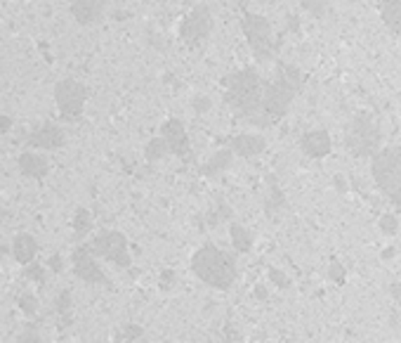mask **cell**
Returning <instances> with one entry per match:
<instances>
[{
    "label": "cell",
    "instance_id": "cell-25",
    "mask_svg": "<svg viewBox=\"0 0 401 343\" xmlns=\"http://www.w3.org/2000/svg\"><path fill=\"white\" fill-rule=\"evenodd\" d=\"M380 230H383L385 234H397V230H399L397 216H392V213H385V216L380 218Z\"/></svg>",
    "mask_w": 401,
    "mask_h": 343
},
{
    "label": "cell",
    "instance_id": "cell-12",
    "mask_svg": "<svg viewBox=\"0 0 401 343\" xmlns=\"http://www.w3.org/2000/svg\"><path fill=\"white\" fill-rule=\"evenodd\" d=\"M161 133H163V138L168 140L170 152L178 154V157H187L189 154V136H187L185 124H182V121H178V119L166 121V124L161 126Z\"/></svg>",
    "mask_w": 401,
    "mask_h": 343
},
{
    "label": "cell",
    "instance_id": "cell-4",
    "mask_svg": "<svg viewBox=\"0 0 401 343\" xmlns=\"http://www.w3.org/2000/svg\"><path fill=\"white\" fill-rule=\"evenodd\" d=\"M373 180L392 204L401 206V145L385 147L371 157Z\"/></svg>",
    "mask_w": 401,
    "mask_h": 343
},
{
    "label": "cell",
    "instance_id": "cell-18",
    "mask_svg": "<svg viewBox=\"0 0 401 343\" xmlns=\"http://www.w3.org/2000/svg\"><path fill=\"white\" fill-rule=\"evenodd\" d=\"M232 157H234V150H232V147H229V150L215 152L213 157L206 161V166H203V176L213 178V176H217V173L227 171V166L232 164Z\"/></svg>",
    "mask_w": 401,
    "mask_h": 343
},
{
    "label": "cell",
    "instance_id": "cell-11",
    "mask_svg": "<svg viewBox=\"0 0 401 343\" xmlns=\"http://www.w3.org/2000/svg\"><path fill=\"white\" fill-rule=\"evenodd\" d=\"M29 145L33 150H57V147L64 145V131L62 126L52 124V121H47L40 128L29 136Z\"/></svg>",
    "mask_w": 401,
    "mask_h": 343
},
{
    "label": "cell",
    "instance_id": "cell-34",
    "mask_svg": "<svg viewBox=\"0 0 401 343\" xmlns=\"http://www.w3.org/2000/svg\"><path fill=\"white\" fill-rule=\"evenodd\" d=\"M255 296H257V299H260V301H262V299H267V289H264V287L260 284V287L255 289Z\"/></svg>",
    "mask_w": 401,
    "mask_h": 343
},
{
    "label": "cell",
    "instance_id": "cell-17",
    "mask_svg": "<svg viewBox=\"0 0 401 343\" xmlns=\"http://www.w3.org/2000/svg\"><path fill=\"white\" fill-rule=\"evenodd\" d=\"M12 253H15V260L19 265H29L38 253V244L31 234H17L15 241H12Z\"/></svg>",
    "mask_w": 401,
    "mask_h": 343
},
{
    "label": "cell",
    "instance_id": "cell-2",
    "mask_svg": "<svg viewBox=\"0 0 401 343\" xmlns=\"http://www.w3.org/2000/svg\"><path fill=\"white\" fill-rule=\"evenodd\" d=\"M302 88V71L293 64H278L269 83H264L262 97V124L281 119L290 102Z\"/></svg>",
    "mask_w": 401,
    "mask_h": 343
},
{
    "label": "cell",
    "instance_id": "cell-22",
    "mask_svg": "<svg viewBox=\"0 0 401 343\" xmlns=\"http://www.w3.org/2000/svg\"><path fill=\"white\" fill-rule=\"evenodd\" d=\"M170 152V145H168V140L166 138H154L152 143L147 145V159L149 161H159V159H163L166 157V154Z\"/></svg>",
    "mask_w": 401,
    "mask_h": 343
},
{
    "label": "cell",
    "instance_id": "cell-33",
    "mask_svg": "<svg viewBox=\"0 0 401 343\" xmlns=\"http://www.w3.org/2000/svg\"><path fill=\"white\" fill-rule=\"evenodd\" d=\"M304 8H309L311 12H314L316 17H321V12H323V3H321V0H304Z\"/></svg>",
    "mask_w": 401,
    "mask_h": 343
},
{
    "label": "cell",
    "instance_id": "cell-27",
    "mask_svg": "<svg viewBox=\"0 0 401 343\" xmlns=\"http://www.w3.org/2000/svg\"><path fill=\"white\" fill-rule=\"evenodd\" d=\"M26 277L38 282V284H43V282H45V270L40 265H26Z\"/></svg>",
    "mask_w": 401,
    "mask_h": 343
},
{
    "label": "cell",
    "instance_id": "cell-15",
    "mask_svg": "<svg viewBox=\"0 0 401 343\" xmlns=\"http://www.w3.org/2000/svg\"><path fill=\"white\" fill-rule=\"evenodd\" d=\"M264 147H267L264 138H262V136H250V133H241V136H236V138L232 140L234 154H239V157H243V159L257 157V154L264 152Z\"/></svg>",
    "mask_w": 401,
    "mask_h": 343
},
{
    "label": "cell",
    "instance_id": "cell-23",
    "mask_svg": "<svg viewBox=\"0 0 401 343\" xmlns=\"http://www.w3.org/2000/svg\"><path fill=\"white\" fill-rule=\"evenodd\" d=\"M57 315H62V325H71V291H62L57 299Z\"/></svg>",
    "mask_w": 401,
    "mask_h": 343
},
{
    "label": "cell",
    "instance_id": "cell-9",
    "mask_svg": "<svg viewBox=\"0 0 401 343\" xmlns=\"http://www.w3.org/2000/svg\"><path fill=\"white\" fill-rule=\"evenodd\" d=\"M73 260V272L78 279L87 282V284H109L101 265L94 260V253L90 246H76V251L71 255Z\"/></svg>",
    "mask_w": 401,
    "mask_h": 343
},
{
    "label": "cell",
    "instance_id": "cell-5",
    "mask_svg": "<svg viewBox=\"0 0 401 343\" xmlns=\"http://www.w3.org/2000/svg\"><path fill=\"white\" fill-rule=\"evenodd\" d=\"M380 140H383V133L376 124V116L371 112H359L347 128L345 145L352 157H373L380 150Z\"/></svg>",
    "mask_w": 401,
    "mask_h": 343
},
{
    "label": "cell",
    "instance_id": "cell-37",
    "mask_svg": "<svg viewBox=\"0 0 401 343\" xmlns=\"http://www.w3.org/2000/svg\"><path fill=\"white\" fill-rule=\"evenodd\" d=\"M224 5H232V8H239L241 5V0H222Z\"/></svg>",
    "mask_w": 401,
    "mask_h": 343
},
{
    "label": "cell",
    "instance_id": "cell-6",
    "mask_svg": "<svg viewBox=\"0 0 401 343\" xmlns=\"http://www.w3.org/2000/svg\"><path fill=\"white\" fill-rule=\"evenodd\" d=\"M241 26H243V33L248 38V45L253 50V55L257 62L267 64L274 59V36H271V26L264 17L260 15H250L246 12L241 19Z\"/></svg>",
    "mask_w": 401,
    "mask_h": 343
},
{
    "label": "cell",
    "instance_id": "cell-29",
    "mask_svg": "<svg viewBox=\"0 0 401 343\" xmlns=\"http://www.w3.org/2000/svg\"><path fill=\"white\" fill-rule=\"evenodd\" d=\"M175 279H178V277H175L173 270H163V272H161V289H163V291L173 289V287H175Z\"/></svg>",
    "mask_w": 401,
    "mask_h": 343
},
{
    "label": "cell",
    "instance_id": "cell-20",
    "mask_svg": "<svg viewBox=\"0 0 401 343\" xmlns=\"http://www.w3.org/2000/svg\"><path fill=\"white\" fill-rule=\"evenodd\" d=\"M229 234H232V244H234L236 251L248 253L250 248H253V234H250L243 225L234 223L232 227H229Z\"/></svg>",
    "mask_w": 401,
    "mask_h": 343
},
{
    "label": "cell",
    "instance_id": "cell-10",
    "mask_svg": "<svg viewBox=\"0 0 401 343\" xmlns=\"http://www.w3.org/2000/svg\"><path fill=\"white\" fill-rule=\"evenodd\" d=\"M213 29V15H210L208 5H199L180 26V36L185 43H199Z\"/></svg>",
    "mask_w": 401,
    "mask_h": 343
},
{
    "label": "cell",
    "instance_id": "cell-21",
    "mask_svg": "<svg viewBox=\"0 0 401 343\" xmlns=\"http://www.w3.org/2000/svg\"><path fill=\"white\" fill-rule=\"evenodd\" d=\"M92 227V216L87 208H76V216H73V232L76 237H83V234L90 232Z\"/></svg>",
    "mask_w": 401,
    "mask_h": 343
},
{
    "label": "cell",
    "instance_id": "cell-1",
    "mask_svg": "<svg viewBox=\"0 0 401 343\" xmlns=\"http://www.w3.org/2000/svg\"><path fill=\"white\" fill-rule=\"evenodd\" d=\"M262 97H264V83L253 66H246V69L236 71L227 78V95H224V100H227L229 107L241 119L260 124L257 114H262Z\"/></svg>",
    "mask_w": 401,
    "mask_h": 343
},
{
    "label": "cell",
    "instance_id": "cell-14",
    "mask_svg": "<svg viewBox=\"0 0 401 343\" xmlns=\"http://www.w3.org/2000/svg\"><path fill=\"white\" fill-rule=\"evenodd\" d=\"M331 145H333L331 143V136L326 131H321V128L304 133L302 140H300L302 152L307 154V157H311V159H323L326 154L331 152Z\"/></svg>",
    "mask_w": 401,
    "mask_h": 343
},
{
    "label": "cell",
    "instance_id": "cell-30",
    "mask_svg": "<svg viewBox=\"0 0 401 343\" xmlns=\"http://www.w3.org/2000/svg\"><path fill=\"white\" fill-rule=\"evenodd\" d=\"M328 277H331L333 282H343V279H345V267L340 265V263H333L331 270H328Z\"/></svg>",
    "mask_w": 401,
    "mask_h": 343
},
{
    "label": "cell",
    "instance_id": "cell-31",
    "mask_svg": "<svg viewBox=\"0 0 401 343\" xmlns=\"http://www.w3.org/2000/svg\"><path fill=\"white\" fill-rule=\"evenodd\" d=\"M142 334H144V332H142V327L128 325V327L123 329V334H121V339H140Z\"/></svg>",
    "mask_w": 401,
    "mask_h": 343
},
{
    "label": "cell",
    "instance_id": "cell-28",
    "mask_svg": "<svg viewBox=\"0 0 401 343\" xmlns=\"http://www.w3.org/2000/svg\"><path fill=\"white\" fill-rule=\"evenodd\" d=\"M192 107H194L196 114H206V112L210 109V100H208L206 95H196L194 102H192Z\"/></svg>",
    "mask_w": 401,
    "mask_h": 343
},
{
    "label": "cell",
    "instance_id": "cell-3",
    "mask_svg": "<svg viewBox=\"0 0 401 343\" xmlns=\"http://www.w3.org/2000/svg\"><path fill=\"white\" fill-rule=\"evenodd\" d=\"M192 270L208 287L229 289L236 282V258L215 244H206L194 253Z\"/></svg>",
    "mask_w": 401,
    "mask_h": 343
},
{
    "label": "cell",
    "instance_id": "cell-16",
    "mask_svg": "<svg viewBox=\"0 0 401 343\" xmlns=\"http://www.w3.org/2000/svg\"><path fill=\"white\" fill-rule=\"evenodd\" d=\"M19 171L26 178H45L47 176V159L38 152H24L19 154Z\"/></svg>",
    "mask_w": 401,
    "mask_h": 343
},
{
    "label": "cell",
    "instance_id": "cell-32",
    "mask_svg": "<svg viewBox=\"0 0 401 343\" xmlns=\"http://www.w3.org/2000/svg\"><path fill=\"white\" fill-rule=\"evenodd\" d=\"M47 265H50V270H52V272H62V270H64V260H62V255H52V258L47 260Z\"/></svg>",
    "mask_w": 401,
    "mask_h": 343
},
{
    "label": "cell",
    "instance_id": "cell-19",
    "mask_svg": "<svg viewBox=\"0 0 401 343\" xmlns=\"http://www.w3.org/2000/svg\"><path fill=\"white\" fill-rule=\"evenodd\" d=\"M383 22L392 33H401V0H387L383 5Z\"/></svg>",
    "mask_w": 401,
    "mask_h": 343
},
{
    "label": "cell",
    "instance_id": "cell-35",
    "mask_svg": "<svg viewBox=\"0 0 401 343\" xmlns=\"http://www.w3.org/2000/svg\"><path fill=\"white\" fill-rule=\"evenodd\" d=\"M392 296L401 303V284H394V287H392Z\"/></svg>",
    "mask_w": 401,
    "mask_h": 343
},
{
    "label": "cell",
    "instance_id": "cell-26",
    "mask_svg": "<svg viewBox=\"0 0 401 343\" xmlns=\"http://www.w3.org/2000/svg\"><path fill=\"white\" fill-rule=\"evenodd\" d=\"M269 282H274V284H276V287H281V289L290 287L288 275H283L281 270H276V267H271V270H269Z\"/></svg>",
    "mask_w": 401,
    "mask_h": 343
},
{
    "label": "cell",
    "instance_id": "cell-8",
    "mask_svg": "<svg viewBox=\"0 0 401 343\" xmlns=\"http://www.w3.org/2000/svg\"><path fill=\"white\" fill-rule=\"evenodd\" d=\"M94 255L109 260V263L118 265V267H130V255H128V241L121 232H101L97 234L90 244Z\"/></svg>",
    "mask_w": 401,
    "mask_h": 343
},
{
    "label": "cell",
    "instance_id": "cell-24",
    "mask_svg": "<svg viewBox=\"0 0 401 343\" xmlns=\"http://www.w3.org/2000/svg\"><path fill=\"white\" fill-rule=\"evenodd\" d=\"M19 308L24 311V315L33 318L36 311H38V303H36V299H33L31 294H22V296H19Z\"/></svg>",
    "mask_w": 401,
    "mask_h": 343
},
{
    "label": "cell",
    "instance_id": "cell-13",
    "mask_svg": "<svg viewBox=\"0 0 401 343\" xmlns=\"http://www.w3.org/2000/svg\"><path fill=\"white\" fill-rule=\"evenodd\" d=\"M106 0H73L71 15L78 24H94L104 17Z\"/></svg>",
    "mask_w": 401,
    "mask_h": 343
},
{
    "label": "cell",
    "instance_id": "cell-7",
    "mask_svg": "<svg viewBox=\"0 0 401 343\" xmlns=\"http://www.w3.org/2000/svg\"><path fill=\"white\" fill-rule=\"evenodd\" d=\"M54 100H57V107H59V114H62L64 121H78L83 116V107H85V100H87V90L83 83L73 78H64L57 83L54 88Z\"/></svg>",
    "mask_w": 401,
    "mask_h": 343
},
{
    "label": "cell",
    "instance_id": "cell-36",
    "mask_svg": "<svg viewBox=\"0 0 401 343\" xmlns=\"http://www.w3.org/2000/svg\"><path fill=\"white\" fill-rule=\"evenodd\" d=\"M10 126H12L10 116H3V133H8V131H10Z\"/></svg>",
    "mask_w": 401,
    "mask_h": 343
}]
</instances>
